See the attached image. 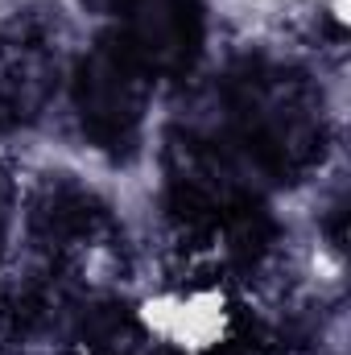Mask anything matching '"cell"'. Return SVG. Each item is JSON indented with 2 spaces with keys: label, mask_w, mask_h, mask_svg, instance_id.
<instances>
[{
  "label": "cell",
  "mask_w": 351,
  "mask_h": 355,
  "mask_svg": "<svg viewBox=\"0 0 351 355\" xmlns=\"http://www.w3.org/2000/svg\"><path fill=\"white\" fill-rule=\"evenodd\" d=\"M223 107V141L261 178H298L323 157V95L302 71L244 62L228 79Z\"/></svg>",
  "instance_id": "obj_1"
},
{
  "label": "cell",
  "mask_w": 351,
  "mask_h": 355,
  "mask_svg": "<svg viewBox=\"0 0 351 355\" xmlns=\"http://www.w3.org/2000/svg\"><path fill=\"white\" fill-rule=\"evenodd\" d=\"M149 95H153V79L112 37L91 46L71 79L79 128L103 153H128L141 141Z\"/></svg>",
  "instance_id": "obj_2"
},
{
  "label": "cell",
  "mask_w": 351,
  "mask_h": 355,
  "mask_svg": "<svg viewBox=\"0 0 351 355\" xmlns=\"http://www.w3.org/2000/svg\"><path fill=\"white\" fill-rule=\"evenodd\" d=\"M116 12L112 42L157 83L186 75L203 54V0H108Z\"/></svg>",
  "instance_id": "obj_3"
},
{
  "label": "cell",
  "mask_w": 351,
  "mask_h": 355,
  "mask_svg": "<svg viewBox=\"0 0 351 355\" xmlns=\"http://www.w3.org/2000/svg\"><path fill=\"white\" fill-rule=\"evenodd\" d=\"M58 42L50 25L17 21L0 33V124L33 120L58 87Z\"/></svg>",
  "instance_id": "obj_4"
},
{
  "label": "cell",
  "mask_w": 351,
  "mask_h": 355,
  "mask_svg": "<svg viewBox=\"0 0 351 355\" xmlns=\"http://www.w3.org/2000/svg\"><path fill=\"white\" fill-rule=\"evenodd\" d=\"M108 227H112L108 207L87 186L71 178H50L29 207V232L50 257H71V252L95 248L108 236Z\"/></svg>",
  "instance_id": "obj_5"
},
{
  "label": "cell",
  "mask_w": 351,
  "mask_h": 355,
  "mask_svg": "<svg viewBox=\"0 0 351 355\" xmlns=\"http://www.w3.org/2000/svg\"><path fill=\"white\" fill-rule=\"evenodd\" d=\"M12 211H17V186L8 170H0V252L8 244V227H12Z\"/></svg>",
  "instance_id": "obj_6"
},
{
  "label": "cell",
  "mask_w": 351,
  "mask_h": 355,
  "mask_svg": "<svg viewBox=\"0 0 351 355\" xmlns=\"http://www.w3.org/2000/svg\"><path fill=\"white\" fill-rule=\"evenodd\" d=\"M211 355H277V352L268 343H261V339H248L244 335V339H223Z\"/></svg>",
  "instance_id": "obj_7"
}]
</instances>
